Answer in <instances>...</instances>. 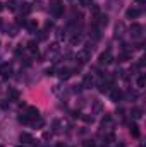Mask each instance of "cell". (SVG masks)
Listing matches in <instances>:
<instances>
[{
  "instance_id": "8992f818",
  "label": "cell",
  "mask_w": 146,
  "mask_h": 147,
  "mask_svg": "<svg viewBox=\"0 0 146 147\" xmlns=\"http://www.w3.org/2000/svg\"><path fill=\"white\" fill-rule=\"evenodd\" d=\"M7 98H9V101H17L19 99V91L17 89H9Z\"/></svg>"
},
{
  "instance_id": "6da1fadb",
  "label": "cell",
  "mask_w": 146,
  "mask_h": 147,
  "mask_svg": "<svg viewBox=\"0 0 146 147\" xmlns=\"http://www.w3.org/2000/svg\"><path fill=\"white\" fill-rule=\"evenodd\" d=\"M0 75H2L3 79H9V77L12 75V65L2 63V65H0Z\"/></svg>"
},
{
  "instance_id": "3957f363",
  "label": "cell",
  "mask_w": 146,
  "mask_h": 147,
  "mask_svg": "<svg viewBox=\"0 0 146 147\" xmlns=\"http://www.w3.org/2000/svg\"><path fill=\"white\" fill-rule=\"evenodd\" d=\"M62 12H64V5H60V3L52 5V16H53V17H60Z\"/></svg>"
},
{
  "instance_id": "ac0fdd59",
  "label": "cell",
  "mask_w": 146,
  "mask_h": 147,
  "mask_svg": "<svg viewBox=\"0 0 146 147\" xmlns=\"http://www.w3.org/2000/svg\"><path fill=\"white\" fill-rule=\"evenodd\" d=\"M138 87H145V75L143 74L138 77Z\"/></svg>"
},
{
  "instance_id": "52a82bcc",
  "label": "cell",
  "mask_w": 146,
  "mask_h": 147,
  "mask_svg": "<svg viewBox=\"0 0 146 147\" xmlns=\"http://www.w3.org/2000/svg\"><path fill=\"white\" fill-rule=\"evenodd\" d=\"M59 75H60L62 80H67V79L72 75V70H71V69H60V70H59Z\"/></svg>"
},
{
  "instance_id": "44dd1931",
  "label": "cell",
  "mask_w": 146,
  "mask_h": 147,
  "mask_svg": "<svg viewBox=\"0 0 146 147\" xmlns=\"http://www.w3.org/2000/svg\"><path fill=\"white\" fill-rule=\"evenodd\" d=\"M84 147H96V146H95L93 140H86V142H84Z\"/></svg>"
},
{
  "instance_id": "e0dca14e",
  "label": "cell",
  "mask_w": 146,
  "mask_h": 147,
  "mask_svg": "<svg viewBox=\"0 0 146 147\" xmlns=\"http://www.w3.org/2000/svg\"><path fill=\"white\" fill-rule=\"evenodd\" d=\"M141 113H143V111L139 110V108H132V111H131V115H132L134 118H141Z\"/></svg>"
},
{
  "instance_id": "484cf974",
  "label": "cell",
  "mask_w": 146,
  "mask_h": 147,
  "mask_svg": "<svg viewBox=\"0 0 146 147\" xmlns=\"http://www.w3.org/2000/svg\"><path fill=\"white\" fill-rule=\"evenodd\" d=\"M102 147H110V146H108V144H105V146H102Z\"/></svg>"
},
{
  "instance_id": "d4e9b609",
  "label": "cell",
  "mask_w": 146,
  "mask_h": 147,
  "mask_svg": "<svg viewBox=\"0 0 146 147\" xmlns=\"http://www.w3.org/2000/svg\"><path fill=\"white\" fill-rule=\"evenodd\" d=\"M117 147H126V146H124V144H119V146H117Z\"/></svg>"
},
{
  "instance_id": "83f0119b",
  "label": "cell",
  "mask_w": 146,
  "mask_h": 147,
  "mask_svg": "<svg viewBox=\"0 0 146 147\" xmlns=\"http://www.w3.org/2000/svg\"><path fill=\"white\" fill-rule=\"evenodd\" d=\"M19 147H24V146H19Z\"/></svg>"
},
{
  "instance_id": "7402d4cb",
  "label": "cell",
  "mask_w": 146,
  "mask_h": 147,
  "mask_svg": "<svg viewBox=\"0 0 146 147\" xmlns=\"http://www.w3.org/2000/svg\"><path fill=\"white\" fill-rule=\"evenodd\" d=\"M83 5H91V0H81Z\"/></svg>"
},
{
  "instance_id": "ffe728a7",
  "label": "cell",
  "mask_w": 146,
  "mask_h": 147,
  "mask_svg": "<svg viewBox=\"0 0 146 147\" xmlns=\"http://www.w3.org/2000/svg\"><path fill=\"white\" fill-rule=\"evenodd\" d=\"M26 19H23V17H19V21H17V26H26Z\"/></svg>"
},
{
  "instance_id": "603a6c76",
  "label": "cell",
  "mask_w": 146,
  "mask_h": 147,
  "mask_svg": "<svg viewBox=\"0 0 146 147\" xmlns=\"http://www.w3.org/2000/svg\"><path fill=\"white\" fill-rule=\"evenodd\" d=\"M53 72H55V69H53V67H52V69H48V70H46V74H48V75H53Z\"/></svg>"
},
{
  "instance_id": "f1b7e54d",
  "label": "cell",
  "mask_w": 146,
  "mask_h": 147,
  "mask_svg": "<svg viewBox=\"0 0 146 147\" xmlns=\"http://www.w3.org/2000/svg\"><path fill=\"white\" fill-rule=\"evenodd\" d=\"M0 147H3V146H0Z\"/></svg>"
},
{
  "instance_id": "9a60e30c",
  "label": "cell",
  "mask_w": 146,
  "mask_h": 147,
  "mask_svg": "<svg viewBox=\"0 0 146 147\" xmlns=\"http://www.w3.org/2000/svg\"><path fill=\"white\" fill-rule=\"evenodd\" d=\"M26 28H28L29 31H36V28H38L36 21H28V22H26Z\"/></svg>"
},
{
  "instance_id": "30bf717a",
  "label": "cell",
  "mask_w": 146,
  "mask_h": 147,
  "mask_svg": "<svg viewBox=\"0 0 146 147\" xmlns=\"http://www.w3.org/2000/svg\"><path fill=\"white\" fill-rule=\"evenodd\" d=\"M110 98H112V101H119V99L122 98V92H120L119 89H112V91H110Z\"/></svg>"
},
{
  "instance_id": "8fae6325",
  "label": "cell",
  "mask_w": 146,
  "mask_h": 147,
  "mask_svg": "<svg viewBox=\"0 0 146 147\" xmlns=\"http://www.w3.org/2000/svg\"><path fill=\"white\" fill-rule=\"evenodd\" d=\"M28 50H29L33 55H38V45H36V41H29V43H28Z\"/></svg>"
},
{
  "instance_id": "ba28073f",
  "label": "cell",
  "mask_w": 146,
  "mask_h": 147,
  "mask_svg": "<svg viewBox=\"0 0 146 147\" xmlns=\"http://www.w3.org/2000/svg\"><path fill=\"white\" fill-rule=\"evenodd\" d=\"M129 132H131L132 137H136V139L139 137V127H138L136 123H131V125H129Z\"/></svg>"
},
{
  "instance_id": "4316f807",
  "label": "cell",
  "mask_w": 146,
  "mask_h": 147,
  "mask_svg": "<svg viewBox=\"0 0 146 147\" xmlns=\"http://www.w3.org/2000/svg\"><path fill=\"white\" fill-rule=\"evenodd\" d=\"M2 9H3V7H2V3H0V10H2Z\"/></svg>"
},
{
  "instance_id": "277c9868",
  "label": "cell",
  "mask_w": 146,
  "mask_h": 147,
  "mask_svg": "<svg viewBox=\"0 0 146 147\" xmlns=\"http://www.w3.org/2000/svg\"><path fill=\"white\" fill-rule=\"evenodd\" d=\"M110 62H112V55H110V50H107L105 53L100 55V63H102V65H107Z\"/></svg>"
},
{
  "instance_id": "cb8c5ba5",
  "label": "cell",
  "mask_w": 146,
  "mask_h": 147,
  "mask_svg": "<svg viewBox=\"0 0 146 147\" xmlns=\"http://www.w3.org/2000/svg\"><path fill=\"white\" fill-rule=\"evenodd\" d=\"M134 2H136L138 5H141V3H145V0H134Z\"/></svg>"
},
{
  "instance_id": "7a4b0ae2",
  "label": "cell",
  "mask_w": 146,
  "mask_h": 147,
  "mask_svg": "<svg viewBox=\"0 0 146 147\" xmlns=\"http://www.w3.org/2000/svg\"><path fill=\"white\" fill-rule=\"evenodd\" d=\"M131 34L134 38H141L143 36V26L138 24V22H134V24L131 26Z\"/></svg>"
},
{
  "instance_id": "5bb4252c",
  "label": "cell",
  "mask_w": 146,
  "mask_h": 147,
  "mask_svg": "<svg viewBox=\"0 0 146 147\" xmlns=\"http://www.w3.org/2000/svg\"><path fill=\"white\" fill-rule=\"evenodd\" d=\"M19 121H21V123H24V125H28V123H31V121H33V118H31V116H28V115H21V116H19Z\"/></svg>"
},
{
  "instance_id": "4fadbf2b",
  "label": "cell",
  "mask_w": 146,
  "mask_h": 147,
  "mask_svg": "<svg viewBox=\"0 0 146 147\" xmlns=\"http://www.w3.org/2000/svg\"><path fill=\"white\" fill-rule=\"evenodd\" d=\"M21 12H23L24 16H28V14L31 12V3H28V2H26V3H23V7H21Z\"/></svg>"
},
{
  "instance_id": "2e32d148",
  "label": "cell",
  "mask_w": 146,
  "mask_h": 147,
  "mask_svg": "<svg viewBox=\"0 0 146 147\" xmlns=\"http://www.w3.org/2000/svg\"><path fill=\"white\" fill-rule=\"evenodd\" d=\"M102 125H103V127H105V125H107V127H110V125H112V116H110V115H105V116H103Z\"/></svg>"
},
{
  "instance_id": "7c38bea8",
  "label": "cell",
  "mask_w": 146,
  "mask_h": 147,
  "mask_svg": "<svg viewBox=\"0 0 146 147\" xmlns=\"http://www.w3.org/2000/svg\"><path fill=\"white\" fill-rule=\"evenodd\" d=\"M83 86L84 87H91L93 86V75H86L84 80H83Z\"/></svg>"
},
{
  "instance_id": "5b68a950",
  "label": "cell",
  "mask_w": 146,
  "mask_h": 147,
  "mask_svg": "<svg viewBox=\"0 0 146 147\" xmlns=\"http://www.w3.org/2000/svg\"><path fill=\"white\" fill-rule=\"evenodd\" d=\"M139 16H141V9L132 7V9L127 10V17H129V19H136V17H139Z\"/></svg>"
},
{
  "instance_id": "9c48e42d",
  "label": "cell",
  "mask_w": 146,
  "mask_h": 147,
  "mask_svg": "<svg viewBox=\"0 0 146 147\" xmlns=\"http://www.w3.org/2000/svg\"><path fill=\"white\" fill-rule=\"evenodd\" d=\"M131 55H132V51H131V50H127V51H122V53L119 55V62H127V60L131 58Z\"/></svg>"
},
{
  "instance_id": "d6986e66",
  "label": "cell",
  "mask_w": 146,
  "mask_h": 147,
  "mask_svg": "<svg viewBox=\"0 0 146 147\" xmlns=\"http://www.w3.org/2000/svg\"><path fill=\"white\" fill-rule=\"evenodd\" d=\"M91 10H93V14H95V17L102 14V12H100V7H98V5H91Z\"/></svg>"
}]
</instances>
